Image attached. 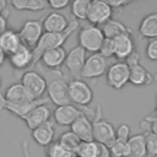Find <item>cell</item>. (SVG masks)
Here are the masks:
<instances>
[{
  "instance_id": "30bf717a",
  "label": "cell",
  "mask_w": 157,
  "mask_h": 157,
  "mask_svg": "<svg viewBox=\"0 0 157 157\" xmlns=\"http://www.w3.org/2000/svg\"><path fill=\"white\" fill-rule=\"evenodd\" d=\"M43 33L44 29L42 20H28L21 26L18 31V36L22 44L29 47L31 49H33L37 45Z\"/></svg>"
},
{
  "instance_id": "5bb4252c",
  "label": "cell",
  "mask_w": 157,
  "mask_h": 157,
  "mask_svg": "<svg viewBox=\"0 0 157 157\" xmlns=\"http://www.w3.org/2000/svg\"><path fill=\"white\" fill-rule=\"evenodd\" d=\"M7 60H9L10 65L12 66V69H15V70L25 71L26 69H32L33 50L29 47L21 44V47L16 52H13L11 55L7 56Z\"/></svg>"
},
{
  "instance_id": "9a60e30c",
  "label": "cell",
  "mask_w": 157,
  "mask_h": 157,
  "mask_svg": "<svg viewBox=\"0 0 157 157\" xmlns=\"http://www.w3.org/2000/svg\"><path fill=\"white\" fill-rule=\"evenodd\" d=\"M50 117H52V110L49 109V107L47 104H40V105H37L36 108H33L22 120L26 123L27 128L32 131L33 129L38 128L39 125L49 121Z\"/></svg>"
},
{
  "instance_id": "f35d334b",
  "label": "cell",
  "mask_w": 157,
  "mask_h": 157,
  "mask_svg": "<svg viewBox=\"0 0 157 157\" xmlns=\"http://www.w3.org/2000/svg\"><path fill=\"white\" fill-rule=\"evenodd\" d=\"M7 16H9L7 10H5V12L0 15V34L7 29Z\"/></svg>"
},
{
  "instance_id": "1f68e13d",
  "label": "cell",
  "mask_w": 157,
  "mask_h": 157,
  "mask_svg": "<svg viewBox=\"0 0 157 157\" xmlns=\"http://www.w3.org/2000/svg\"><path fill=\"white\" fill-rule=\"evenodd\" d=\"M144 134H145L147 157H157V135L152 132H144Z\"/></svg>"
},
{
  "instance_id": "7402d4cb",
  "label": "cell",
  "mask_w": 157,
  "mask_h": 157,
  "mask_svg": "<svg viewBox=\"0 0 157 157\" xmlns=\"http://www.w3.org/2000/svg\"><path fill=\"white\" fill-rule=\"evenodd\" d=\"M22 42L20 39L18 32L13 29H6L4 33L0 34V49L5 53L6 56L11 55L21 47Z\"/></svg>"
},
{
  "instance_id": "e575fe53",
  "label": "cell",
  "mask_w": 157,
  "mask_h": 157,
  "mask_svg": "<svg viewBox=\"0 0 157 157\" xmlns=\"http://www.w3.org/2000/svg\"><path fill=\"white\" fill-rule=\"evenodd\" d=\"M99 54L105 59L114 56V45H113L112 39H107V38L104 39V42H103V44L99 49Z\"/></svg>"
},
{
  "instance_id": "8d00e7d4",
  "label": "cell",
  "mask_w": 157,
  "mask_h": 157,
  "mask_svg": "<svg viewBox=\"0 0 157 157\" xmlns=\"http://www.w3.org/2000/svg\"><path fill=\"white\" fill-rule=\"evenodd\" d=\"M67 5H70L69 0H49L48 1V7H50L53 10H61V9L66 7Z\"/></svg>"
},
{
  "instance_id": "ffe728a7",
  "label": "cell",
  "mask_w": 157,
  "mask_h": 157,
  "mask_svg": "<svg viewBox=\"0 0 157 157\" xmlns=\"http://www.w3.org/2000/svg\"><path fill=\"white\" fill-rule=\"evenodd\" d=\"M70 131H72L81 142L93 141V131H92V121L88 119L87 115H81L77 118L71 125Z\"/></svg>"
},
{
  "instance_id": "ab89813d",
  "label": "cell",
  "mask_w": 157,
  "mask_h": 157,
  "mask_svg": "<svg viewBox=\"0 0 157 157\" xmlns=\"http://www.w3.org/2000/svg\"><path fill=\"white\" fill-rule=\"evenodd\" d=\"M97 157H112L108 146L103 145V144H98V155Z\"/></svg>"
},
{
  "instance_id": "7c38bea8",
  "label": "cell",
  "mask_w": 157,
  "mask_h": 157,
  "mask_svg": "<svg viewBox=\"0 0 157 157\" xmlns=\"http://www.w3.org/2000/svg\"><path fill=\"white\" fill-rule=\"evenodd\" d=\"M108 69L107 59L103 58L99 53L91 54L86 58L85 65L81 71L82 78H98L105 74Z\"/></svg>"
},
{
  "instance_id": "7bdbcfd3",
  "label": "cell",
  "mask_w": 157,
  "mask_h": 157,
  "mask_svg": "<svg viewBox=\"0 0 157 157\" xmlns=\"http://www.w3.org/2000/svg\"><path fill=\"white\" fill-rule=\"evenodd\" d=\"M1 83H2V80H1V76H0V87H1Z\"/></svg>"
},
{
  "instance_id": "7a4b0ae2",
  "label": "cell",
  "mask_w": 157,
  "mask_h": 157,
  "mask_svg": "<svg viewBox=\"0 0 157 157\" xmlns=\"http://www.w3.org/2000/svg\"><path fill=\"white\" fill-rule=\"evenodd\" d=\"M47 80V93L48 99L54 103L56 107L70 104L71 101L69 98L67 83L69 81L65 80V76L60 70H49L43 75Z\"/></svg>"
},
{
  "instance_id": "f1b7e54d",
  "label": "cell",
  "mask_w": 157,
  "mask_h": 157,
  "mask_svg": "<svg viewBox=\"0 0 157 157\" xmlns=\"http://www.w3.org/2000/svg\"><path fill=\"white\" fill-rule=\"evenodd\" d=\"M75 155H76V157H97L98 142H96V141L81 142Z\"/></svg>"
},
{
  "instance_id": "8992f818",
  "label": "cell",
  "mask_w": 157,
  "mask_h": 157,
  "mask_svg": "<svg viewBox=\"0 0 157 157\" xmlns=\"http://www.w3.org/2000/svg\"><path fill=\"white\" fill-rule=\"evenodd\" d=\"M85 112H87L88 115L93 118V115H94L93 110H90L87 107H83V109H82V107H77L72 103L56 107L52 114H53L54 121L56 124H59L61 126H70L77 118H80L83 114L86 115Z\"/></svg>"
},
{
  "instance_id": "4316f807",
  "label": "cell",
  "mask_w": 157,
  "mask_h": 157,
  "mask_svg": "<svg viewBox=\"0 0 157 157\" xmlns=\"http://www.w3.org/2000/svg\"><path fill=\"white\" fill-rule=\"evenodd\" d=\"M91 0H75L70 4V10L72 17L78 21V20H87L88 15V9H90Z\"/></svg>"
},
{
  "instance_id": "44dd1931",
  "label": "cell",
  "mask_w": 157,
  "mask_h": 157,
  "mask_svg": "<svg viewBox=\"0 0 157 157\" xmlns=\"http://www.w3.org/2000/svg\"><path fill=\"white\" fill-rule=\"evenodd\" d=\"M54 135H55V130H54V124L52 120L32 130V139L39 146H43V147H48L53 142Z\"/></svg>"
},
{
  "instance_id": "d6a6232c",
  "label": "cell",
  "mask_w": 157,
  "mask_h": 157,
  "mask_svg": "<svg viewBox=\"0 0 157 157\" xmlns=\"http://www.w3.org/2000/svg\"><path fill=\"white\" fill-rule=\"evenodd\" d=\"M140 125L145 132H152L157 135V117H146L140 123Z\"/></svg>"
},
{
  "instance_id": "836d02e7",
  "label": "cell",
  "mask_w": 157,
  "mask_h": 157,
  "mask_svg": "<svg viewBox=\"0 0 157 157\" xmlns=\"http://www.w3.org/2000/svg\"><path fill=\"white\" fill-rule=\"evenodd\" d=\"M145 53H146L147 59H150L152 61H157V38L148 39Z\"/></svg>"
},
{
  "instance_id": "6da1fadb",
  "label": "cell",
  "mask_w": 157,
  "mask_h": 157,
  "mask_svg": "<svg viewBox=\"0 0 157 157\" xmlns=\"http://www.w3.org/2000/svg\"><path fill=\"white\" fill-rule=\"evenodd\" d=\"M78 28V21H76L75 18L69 21V26L64 31V32H60V33H47L44 32L43 36L40 37L39 42L37 43V45L32 49L33 50V65H37L39 59H40V55L49 50V49H54V48H60L65 44L66 39Z\"/></svg>"
},
{
  "instance_id": "2e32d148",
  "label": "cell",
  "mask_w": 157,
  "mask_h": 157,
  "mask_svg": "<svg viewBox=\"0 0 157 157\" xmlns=\"http://www.w3.org/2000/svg\"><path fill=\"white\" fill-rule=\"evenodd\" d=\"M42 23H43V29L47 33H60L64 32L69 26V21L65 17V15L58 11H53L48 13L42 20Z\"/></svg>"
},
{
  "instance_id": "8fae6325",
  "label": "cell",
  "mask_w": 157,
  "mask_h": 157,
  "mask_svg": "<svg viewBox=\"0 0 157 157\" xmlns=\"http://www.w3.org/2000/svg\"><path fill=\"white\" fill-rule=\"evenodd\" d=\"M113 12V9L108 5L105 0H91L87 21L90 22V25L102 26L109 20H112Z\"/></svg>"
},
{
  "instance_id": "d6986e66",
  "label": "cell",
  "mask_w": 157,
  "mask_h": 157,
  "mask_svg": "<svg viewBox=\"0 0 157 157\" xmlns=\"http://www.w3.org/2000/svg\"><path fill=\"white\" fill-rule=\"evenodd\" d=\"M4 98H5L7 102L18 103V104L28 103V102L36 101V99L31 96V93L25 88V86H23L21 82H15V83L10 85V86L6 88V91H5Z\"/></svg>"
},
{
  "instance_id": "d4e9b609",
  "label": "cell",
  "mask_w": 157,
  "mask_h": 157,
  "mask_svg": "<svg viewBox=\"0 0 157 157\" xmlns=\"http://www.w3.org/2000/svg\"><path fill=\"white\" fill-rule=\"evenodd\" d=\"M126 157H147L145 134H135L128 140V156Z\"/></svg>"
},
{
  "instance_id": "83f0119b",
  "label": "cell",
  "mask_w": 157,
  "mask_h": 157,
  "mask_svg": "<svg viewBox=\"0 0 157 157\" xmlns=\"http://www.w3.org/2000/svg\"><path fill=\"white\" fill-rule=\"evenodd\" d=\"M58 142L61 146H64L66 150H69L70 152H72V153H76V151H77V148H78V146L81 144L80 139L72 131H65V132H63L60 135Z\"/></svg>"
},
{
  "instance_id": "e0dca14e",
  "label": "cell",
  "mask_w": 157,
  "mask_h": 157,
  "mask_svg": "<svg viewBox=\"0 0 157 157\" xmlns=\"http://www.w3.org/2000/svg\"><path fill=\"white\" fill-rule=\"evenodd\" d=\"M112 40L114 45V56L118 61H125V59L135 52V43L131 34H123Z\"/></svg>"
},
{
  "instance_id": "3957f363",
  "label": "cell",
  "mask_w": 157,
  "mask_h": 157,
  "mask_svg": "<svg viewBox=\"0 0 157 157\" xmlns=\"http://www.w3.org/2000/svg\"><path fill=\"white\" fill-rule=\"evenodd\" d=\"M92 131H93V141L98 144H103L105 146L110 145L115 140V128L103 118L102 107L97 105L92 120Z\"/></svg>"
},
{
  "instance_id": "ee69618b",
  "label": "cell",
  "mask_w": 157,
  "mask_h": 157,
  "mask_svg": "<svg viewBox=\"0 0 157 157\" xmlns=\"http://www.w3.org/2000/svg\"><path fill=\"white\" fill-rule=\"evenodd\" d=\"M156 98H157V94H156Z\"/></svg>"
},
{
  "instance_id": "f546056e",
  "label": "cell",
  "mask_w": 157,
  "mask_h": 157,
  "mask_svg": "<svg viewBox=\"0 0 157 157\" xmlns=\"http://www.w3.org/2000/svg\"><path fill=\"white\" fill-rule=\"evenodd\" d=\"M47 156L48 157H76L75 153L66 150L64 146H61L58 141L52 142L47 148Z\"/></svg>"
},
{
  "instance_id": "d590c367",
  "label": "cell",
  "mask_w": 157,
  "mask_h": 157,
  "mask_svg": "<svg viewBox=\"0 0 157 157\" xmlns=\"http://www.w3.org/2000/svg\"><path fill=\"white\" fill-rule=\"evenodd\" d=\"M130 126L128 124H120L117 129H115V139L121 140V141H128L130 137Z\"/></svg>"
},
{
  "instance_id": "277c9868",
  "label": "cell",
  "mask_w": 157,
  "mask_h": 157,
  "mask_svg": "<svg viewBox=\"0 0 157 157\" xmlns=\"http://www.w3.org/2000/svg\"><path fill=\"white\" fill-rule=\"evenodd\" d=\"M104 36L98 26L93 25H85L80 28L77 34V42L81 48H83L86 52H90L92 54L99 53V49L104 42Z\"/></svg>"
},
{
  "instance_id": "cb8c5ba5",
  "label": "cell",
  "mask_w": 157,
  "mask_h": 157,
  "mask_svg": "<svg viewBox=\"0 0 157 157\" xmlns=\"http://www.w3.org/2000/svg\"><path fill=\"white\" fill-rule=\"evenodd\" d=\"M139 33L141 37L147 39L157 38V12H151L141 20L139 25Z\"/></svg>"
},
{
  "instance_id": "b9f144b4",
  "label": "cell",
  "mask_w": 157,
  "mask_h": 157,
  "mask_svg": "<svg viewBox=\"0 0 157 157\" xmlns=\"http://www.w3.org/2000/svg\"><path fill=\"white\" fill-rule=\"evenodd\" d=\"M6 58H7V56L5 55V53H4V52H2L1 49H0V66H1V65H2L4 63H5Z\"/></svg>"
},
{
  "instance_id": "74e56055",
  "label": "cell",
  "mask_w": 157,
  "mask_h": 157,
  "mask_svg": "<svg viewBox=\"0 0 157 157\" xmlns=\"http://www.w3.org/2000/svg\"><path fill=\"white\" fill-rule=\"evenodd\" d=\"M105 1L113 9V11L114 10H119V9H123V7H125V6H128V5L131 4L130 0H105Z\"/></svg>"
},
{
  "instance_id": "484cf974",
  "label": "cell",
  "mask_w": 157,
  "mask_h": 157,
  "mask_svg": "<svg viewBox=\"0 0 157 157\" xmlns=\"http://www.w3.org/2000/svg\"><path fill=\"white\" fill-rule=\"evenodd\" d=\"M12 7L18 11H40L48 7V1L45 0H12Z\"/></svg>"
},
{
  "instance_id": "4fadbf2b",
  "label": "cell",
  "mask_w": 157,
  "mask_h": 157,
  "mask_svg": "<svg viewBox=\"0 0 157 157\" xmlns=\"http://www.w3.org/2000/svg\"><path fill=\"white\" fill-rule=\"evenodd\" d=\"M86 50L80 45L74 47L69 53H66V58L64 61L65 67L74 76V78L81 77V71L86 61Z\"/></svg>"
},
{
  "instance_id": "603a6c76",
  "label": "cell",
  "mask_w": 157,
  "mask_h": 157,
  "mask_svg": "<svg viewBox=\"0 0 157 157\" xmlns=\"http://www.w3.org/2000/svg\"><path fill=\"white\" fill-rule=\"evenodd\" d=\"M101 29L103 32L104 38L107 39H114L123 34H131V29L128 26H125L123 22L117 20H109L108 22L102 25Z\"/></svg>"
},
{
  "instance_id": "60d3db41",
  "label": "cell",
  "mask_w": 157,
  "mask_h": 157,
  "mask_svg": "<svg viewBox=\"0 0 157 157\" xmlns=\"http://www.w3.org/2000/svg\"><path fill=\"white\" fill-rule=\"evenodd\" d=\"M6 6H7V2H6L5 0H0V15H1L2 12H5Z\"/></svg>"
},
{
  "instance_id": "ac0fdd59",
  "label": "cell",
  "mask_w": 157,
  "mask_h": 157,
  "mask_svg": "<svg viewBox=\"0 0 157 157\" xmlns=\"http://www.w3.org/2000/svg\"><path fill=\"white\" fill-rule=\"evenodd\" d=\"M65 58H66V50L64 49V47H60L44 52L40 55L39 61L48 70H59V67L64 64Z\"/></svg>"
},
{
  "instance_id": "9c48e42d",
  "label": "cell",
  "mask_w": 157,
  "mask_h": 157,
  "mask_svg": "<svg viewBox=\"0 0 157 157\" xmlns=\"http://www.w3.org/2000/svg\"><path fill=\"white\" fill-rule=\"evenodd\" d=\"M129 66L125 61H115L105 71V81L109 87L121 90L129 82Z\"/></svg>"
},
{
  "instance_id": "4dcf8cb0",
  "label": "cell",
  "mask_w": 157,
  "mask_h": 157,
  "mask_svg": "<svg viewBox=\"0 0 157 157\" xmlns=\"http://www.w3.org/2000/svg\"><path fill=\"white\" fill-rule=\"evenodd\" d=\"M112 157H126L128 156V141H121L115 139L110 145H108Z\"/></svg>"
},
{
  "instance_id": "ba28073f",
  "label": "cell",
  "mask_w": 157,
  "mask_h": 157,
  "mask_svg": "<svg viewBox=\"0 0 157 157\" xmlns=\"http://www.w3.org/2000/svg\"><path fill=\"white\" fill-rule=\"evenodd\" d=\"M20 82L25 86V88L31 93V96L34 99L43 98L44 93L47 92V80L40 72L36 70L25 71L21 75Z\"/></svg>"
},
{
  "instance_id": "5b68a950",
  "label": "cell",
  "mask_w": 157,
  "mask_h": 157,
  "mask_svg": "<svg viewBox=\"0 0 157 157\" xmlns=\"http://www.w3.org/2000/svg\"><path fill=\"white\" fill-rule=\"evenodd\" d=\"M126 65L129 66V82L134 86H148L153 82V76L140 64L139 53L134 52L125 59Z\"/></svg>"
},
{
  "instance_id": "52a82bcc",
  "label": "cell",
  "mask_w": 157,
  "mask_h": 157,
  "mask_svg": "<svg viewBox=\"0 0 157 157\" xmlns=\"http://www.w3.org/2000/svg\"><path fill=\"white\" fill-rule=\"evenodd\" d=\"M69 98L77 107H87L93 101V91L87 82L81 78H72L67 83Z\"/></svg>"
}]
</instances>
